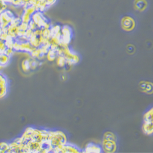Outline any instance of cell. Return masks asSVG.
I'll return each mask as SVG.
<instances>
[{
    "mask_svg": "<svg viewBox=\"0 0 153 153\" xmlns=\"http://www.w3.org/2000/svg\"><path fill=\"white\" fill-rule=\"evenodd\" d=\"M81 151L79 149L76 147L75 145L70 143H66L64 145L61 149L59 150V152H66V153H71V152H80Z\"/></svg>",
    "mask_w": 153,
    "mask_h": 153,
    "instance_id": "3",
    "label": "cell"
},
{
    "mask_svg": "<svg viewBox=\"0 0 153 153\" xmlns=\"http://www.w3.org/2000/svg\"><path fill=\"white\" fill-rule=\"evenodd\" d=\"M83 152H102V148L96 144L94 143H89L85 148Z\"/></svg>",
    "mask_w": 153,
    "mask_h": 153,
    "instance_id": "5",
    "label": "cell"
},
{
    "mask_svg": "<svg viewBox=\"0 0 153 153\" xmlns=\"http://www.w3.org/2000/svg\"><path fill=\"white\" fill-rule=\"evenodd\" d=\"M103 149L107 152H113L117 149L116 139L104 138Z\"/></svg>",
    "mask_w": 153,
    "mask_h": 153,
    "instance_id": "2",
    "label": "cell"
},
{
    "mask_svg": "<svg viewBox=\"0 0 153 153\" xmlns=\"http://www.w3.org/2000/svg\"><path fill=\"white\" fill-rule=\"evenodd\" d=\"M153 123L152 122H144L142 129L143 132L148 135L152 134L153 132Z\"/></svg>",
    "mask_w": 153,
    "mask_h": 153,
    "instance_id": "6",
    "label": "cell"
},
{
    "mask_svg": "<svg viewBox=\"0 0 153 153\" xmlns=\"http://www.w3.org/2000/svg\"><path fill=\"white\" fill-rule=\"evenodd\" d=\"M57 56H58V55H57V52H56V50L50 48L48 50V52L47 53V59L50 61H55L56 59Z\"/></svg>",
    "mask_w": 153,
    "mask_h": 153,
    "instance_id": "7",
    "label": "cell"
},
{
    "mask_svg": "<svg viewBox=\"0 0 153 153\" xmlns=\"http://www.w3.org/2000/svg\"><path fill=\"white\" fill-rule=\"evenodd\" d=\"M133 23L130 20H125V22H124V25H123V27L125 28V29H127V28H129L131 27H133Z\"/></svg>",
    "mask_w": 153,
    "mask_h": 153,
    "instance_id": "12",
    "label": "cell"
},
{
    "mask_svg": "<svg viewBox=\"0 0 153 153\" xmlns=\"http://www.w3.org/2000/svg\"><path fill=\"white\" fill-rule=\"evenodd\" d=\"M9 56L5 54H2L0 55V66H5L9 62Z\"/></svg>",
    "mask_w": 153,
    "mask_h": 153,
    "instance_id": "10",
    "label": "cell"
},
{
    "mask_svg": "<svg viewBox=\"0 0 153 153\" xmlns=\"http://www.w3.org/2000/svg\"><path fill=\"white\" fill-rule=\"evenodd\" d=\"M22 69L24 71H28L30 69V61L28 59L24 60L22 62Z\"/></svg>",
    "mask_w": 153,
    "mask_h": 153,
    "instance_id": "11",
    "label": "cell"
},
{
    "mask_svg": "<svg viewBox=\"0 0 153 153\" xmlns=\"http://www.w3.org/2000/svg\"><path fill=\"white\" fill-rule=\"evenodd\" d=\"M48 141L52 146V152H59L61 148L67 143L65 134L61 131H48Z\"/></svg>",
    "mask_w": 153,
    "mask_h": 153,
    "instance_id": "1",
    "label": "cell"
},
{
    "mask_svg": "<svg viewBox=\"0 0 153 153\" xmlns=\"http://www.w3.org/2000/svg\"><path fill=\"white\" fill-rule=\"evenodd\" d=\"M56 63L57 65L61 68L65 67L66 65V61L65 58L62 55H58L56 57Z\"/></svg>",
    "mask_w": 153,
    "mask_h": 153,
    "instance_id": "8",
    "label": "cell"
},
{
    "mask_svg": "<svg viewBox=\"0 0 153 153\" xmlns=\"http://www.w3.org/2000/svg\"><path fill=\"white\" fill-rule=\"evenodd\" d=\"M152 108H151L144 114L143 121L144 122H152Z\"/></svg>",
    "mask_w": 153,
    "mask_h": 153,
    "instance_id": "9",
    "label": "cell"
},
{
    "mask_svg": "<svg viewBox=\"0 0 153 153\" xmlns=\"http://www.w3.org/2000/svg\"><path fill=\"white\" fill-rule=\"evenodd\" d=\"M140 88L141 91L148 94L152 93V83L151 82L143 81L140 83Z\"/></svg>",
    "mask_w": 153,
    "mask_h": 153,
    "instance_id": "4",
    "label": "cell"
}]
</instances>
